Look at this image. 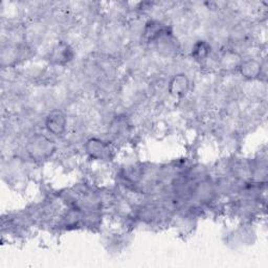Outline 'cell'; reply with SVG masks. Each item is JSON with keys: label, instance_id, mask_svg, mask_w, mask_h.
Instances as JSON below:
<instances>
[{"label": "cell", "instance_id": "277c9868", "mask_svg": "<svg viewBox=\"0 0 268 268\" xmlns=\"http://www.w3.org/2000/svg\"><path fill=\"white\" fill-rule=\"evenodd\" d=\"M189 86V83L187 78L182 74L175 77L170 83V91L174 96H181L187 91Z\"/></svg>", "mask_w": 268, "mask_h": 268}, {"label": "cell", "instance_id": "7a4b0ae2", "mask_svg": "<svg viewBox=\"0 0 268 268\" xmlns=\"http://www.w3.org/2000/svg\"><path fill=\"white\" fill-rule=\"evenodd\" d=\"M71 57H72L71 49L65 43L58 44L57 47L54 49V53L52 55V59L58 64L68 62L71 59Z\"/></svg>", "mask_w": 268, "mask_h": 268}, {"label": "cell", "instance_id": "8992f818", "mask_svg": "<svg viewBox=\"0 0 268 268\" xmlns=\"http://www.w3.org/2000/svg\"><path fill=\"white\" fill-rule=\"evenodd\" d=\"M241 72L245 78L254 79L260 73V65L256 61L245 62L241 67Z\"/></svg>", "mask_w": 268, "mask_h": 268}, {"label": "cell", "instance_id": "5b68a950", "mask_svg": "<svg viewBox=\"0 0 268 268\" xmlns=\"http://www.w3.org/2000/svg\"><path fill=\"white\" fill-rule=\"evenodd\" d=\"M209 49H211V47H209V45L205 41H199L194 45V47H193L192 55L198 61L204 60L209 54Z\"/></svg>", "mask_w": 268, "mask_h": 268}, {"label": "cell", "instance_id": "3957f363", "mask_svg": "<svg viewBox=\"0 0 268 268\" xmlns=\"http://www.w3.org/2000/svg\"><path fill=\"white\" fill-rule=\"evenodd\" d=\"M88 152L96 158H104L109 154L108 146L103 141L98 139H91L88 142Z\"/></svg>", "mask_w": 268, "mask_h": 268}, {"label": "cell", "instance_id": "6da1fadb", "mask_svg": "<svg viewBox=\"0 0 268 268\" xmlns=\"http://www.w3.org/2000/svg\"><path fill=\"white\" fill-rule=\"evenodd\" d=\"M46 127L49 132L56 135L61 134L65 129V117L61 111H53L46 120Z\"/></svg>", "mask_w": 268, "mask_h": 268}]
</instances>
